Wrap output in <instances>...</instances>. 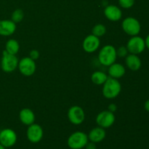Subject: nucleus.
Segmentation results:
<instances>
[{
  "mask_svg": "<svg viewBox=\"0 0 149 149\" xmlns=\"http://www.w3.org/2000/svg\"><path fill=\"white\" fill-rule=\"evenodd\" d=\"M122 91V85L119 81L116 79L109 77L106 82L103 84V96L106 99H114L116 98Z\"/></svg>",
  "mask_w": 149,
  "mask_h": 149,
  "instance_id": "obj_1",
  "label": "nucleus"
},
{
  "mask_svg": "<svg viewBox=\"0 0 149 149\" xmlns=\"http://www.w3.org/2000/svg\"><path fill=\"white\" fill-rule=\"evenodd\" d=\"M98 61L100 64L108 66L116 62L117 55L116 49L111 45H106L100 49L98 53Z\"/></svg>",
  "mask_w": 149,
  "mask_h": 149,
  "instance_id": "obj_2",
  "label": "nucleus"
},
{
  "mask_svg": "<svg viewBox=\"0 0 149 149\" xmlns=\"http://www.w3.org/2000/svg\"><path fill=\"white\" fill-rule=\"evenodd\" d=\"M88 142V136L85 132L77 131L68 137L67 145L71 149H82L84 148Z\"/></svg>",
  "mask_w": 149,
  "mask_h": 149,
  "instance_id": "obj_3",
  "label": "nucleus"
},
{
  "mask_svg": "<svg viewBox=\"0 0 149 149\" xmlns=\"http://www.w3.org/2000/svg\"><path fill=\"white\" fill-rule=\"evenodd\" d=\"M19 61L15 55L8 53L7 51L2 52L1 59V68L5 73H12L16 70L18 66Z\"/></svg>",
  "mask_w": 149,
  "mask_h": 149,
  "instance_id": "obj_4",
  "label": "nucleus"
},
{
  "mask_svg": "<svg viewBox=\"0 0 149 149\" xmlns=\"http://www.w3.org/2000/svg\"><path fill=\"white\" fill-rule=\"evenodd\" d=\"M122 30L130 36H137L141 31V23L138 19L133 17H127L122 22Z\"/></svg>",
  "mask_w": 149,
  "mask_h": 149,
  "instance_id": "obj_5",
  "label": "nucleus"
},
{
  "mask_svg": "<svg viewBox=\"0 0 149 149\" xmlns=\"http://www.w3.org/2000/svg\"><path fill=\"white\" fill-rule=\"evenodd\" d=\"M126 47L129 53L135 54V55H139L142 53L146 48L145 39L138 35L131 36L127 43Z\"/></svg>",
  "mask_w": 149,
  "mask_h": 149,
  "instance_id": "obj_6",
  "label": "nucleus"
},
{
  "mask_svg": "<svg viewBox=\"0 0 149 149\" xmlns=\"http://www.w3.org/2000/svg\"><path fill=\"white\" fill-rule=\"evenodd\" d=\"M19 71L25 77H31L34 74L36 70V65L35 61L29 57H24L18 63Z\"/></svg>",
  "mask_w": 149,
  "mask_h": 149,
  "instance_id": "obj_7",
  "label": "nucleus"
},
{
  "mask_svg": "<svg viewBox=\"0 0 149 149\" xmlns=\"http://www.w3.org/2000/svg\"><path fill=\"white\" fill-rule=\"evenodd\" d=\"M17 133L10 128H5L0 131V143L6 148L14 146L17 143Z\"/></svg>",
  "mask_w": 149,
  "mask_h": 149,
  "instance_id": "obj_8",
  "label": "nucleus"
},
{
  "mask_svg": "<svg viewBox=\"0 0 149 149\" xmlns=\"http://www.w3.org/2000/svg\"><path fill=\"white\" fill-rule=\"evenodd\" d=\"M115 120H116V117H115L114 113L113 112L109 111V110L100 112L95 118V122L97 126L103 129L111 127L114 124Z\"/></svg>",
  "mask_w": 149,
  "mask_h": 149,
  "instance_id": "obj_9",
  "label": "nucleus"
},
{
  "mask_svg": "<svg viewBox=\"0 0 149 149\" xmlns=\"http://www.w3.org/2000/svg\"><path fill=\"white\" fill-rule=\"evenodd\" d=\"M68 119L71 124L74 125H79L85 120V113L84 109L79 106H73L68 109Z\"/></svg>",
  "mask_w": 149,
  "mask_h": 149,
  "instance_id": "obj_10",
  "label": "nucleus"
},
{
  "mask_svg": "<svg viewBox=\"0 0 149 149\" xmlns=\"http://www.w3.org/2000/svg\"><path fill=\"white\" fill-rule=\"evenodd\" d=\"M44 136V130L39 125L33 123L28 126L26 130V137L31 143H38L42 140Z\"/></svg>",
  "mask_w": 149,
  "mask_h": 149,
  "instance_id": "obj_11",
  "label": "nucleus"
},
{
  "mask_svg": "<svg viewBox=\"0 0 149 149\" xmlns=\"http://www.w3.org/2000/svg\"><path fill=\"white\" fill-rule=\"evenodd\" d=\"M100 45V41L98 37L93 34L86 36L82 42V48L87 53H93L96 52Z\"/></svg>",
  "mask_w": 149,
  "mask_h": 149,
  "instance_id": "obj_12",
  "label": "nucleus"
},
{
  "mask_svg": "<svg viewBox=\"0 0 149 149\" xmlns=\"http://www.w3.org/2000/svg\"><path fill=\"white\" fill-rule=\"evenodd\" d=\"M104 15L111 21H119L122 17V12L119 7L113 4H109L103 10Z\"/></svg>",
  "mask_w": 149,
  "mask_h": 149,
  "instance_id": "obj_13",
  "label": "nucleus"
},
{
  "mask_svg": "<svg viewBox=\"0 0 149 149\" xmlns=\"http://www.w3.org/2000/svg\"><path fill=\"white\" fill-rule=\"evenodd\" d=\"M17 24L11 20H0V36H10L15 32Z\"/></svg>",
  "mask_w": 149,
  "mask_h": 149,
  "instance_id": "obj_14",
  "label": "nucleus"
},
{
  "mask_svg": "<svg viewBox=\"0 0 149 149\" xmlns=\"http://www.w3.org/2000/svg\"><path fill=\"white\" fill-rule=\"evenodd\" d=\"M87 136H88L89 141L95 143L96 144L99 143L106 138V129H103V128L97 126L92 129L87 135Z\"/></svg>",
  "mask_w": 149,
  "mask_h": 149,
  "instance_id": "obj_15",
  "label": "nucleus"
},
{
  "mask_svg": "<svg viewBox=\"0 0 149 149\" xmlns=\"http://www.w3.org/2000/svg\"><path fill=\"white\" fill-rule=\"evenodd\" d=\"M125 64L130 70L132 71H137L141 68L142 62L138 55L129 53L125 57Z\"/></svg>",
  "mask_w": 149,
  "mask_h": 149,
  "instance_id": "obj_16",
  "label": "nucleus"
},
{
  "mask_svg": "<svg viewBox=\"0 0 149 149\" xmlns=\"http://www.w3.org/2000/svg\"><path fill=\"white\" fill-rule=\"evenodd\" d=\"M19 119L20 122L26 126L32 125L35 122V114L33 111L28 108L21 109L19 113Z\"/></svg>",
  "mask_w": 149,
  "mask_h": 149,
  "instance_id": "obj_17",
  "label": "nucleus"
},
{
  "mask_svg": "<svg viewBox=\"0 0 149 149\" xmlns=\"http://www.w3.org/2000/svg\"><path fill=\"white\" fill-rule=\"evenodd\" d=\"M108 72H109L110 77L119 79L125 76V73H126V68L122 64L115 62L109 65Z\"/></svg>",
  "mask_w": 149,
  "mask_h": 149,
  "instance_id": "obj_18",
  "label": "nucleus"
},
{
  "mask_svg": "<svg viewBox=\"0 0 149 149\" xmlns=\"http://www.w3.org/2000/svg\"><path fill=\"white\" fill-rule=\"evenodd\" d=\"M109 76L106 73L101 71H96L93 73L91 76V80L93 84L96 85H103L107 80Z\"/></svg>",
  "mask_w": 149,
  "mask_h": 149,
  "instance_id": "obj_19",
  "label": "nucleus"
},
{
  "mask_svg": "<svg viewBox=\"0 0 149 149\" xmlns=\"http://www.w3.org/2000/svg\"><path fill=\"white\" fill-rule=\"evenodd\" d=\"M19 49H20V45L16 39H10L6 42L4 50L7 51L8 53L16 55L19 52Z\"/></svg>",
  "mask_w": 149,
  "mask_h": 149,
  "instance_id": "obj_20",
  "label": "nucleus"
},
{
  "mask_svg": "<svg viewBox=\"0 0 149 149\" xmlns=\"http://www.w3.org/2000/svg\"><path fill=\"white\" fill-rule=\"evenodd\" d=\"M106 33V27L103 24L97 23L92 29V34L100 38L104 36Z\"/></svg>",
  "mask_w": 149,
  "mask_h": 149,
  "instance_id": "obj_21",
  "label": "nucleus"
},
{
  "mask_svg": "<svg viewBox=\"0 0 149 149\" xmlns=\"http://www.w3.org/2000/svg\"><path fill=\"white\" fill-rule=\"evenodd\" d=\"M24 18V13L21 9H16L13 12L11 15V19L15 23H19Z\"/></svg>",
  "mask_w": 149,
  "mask_h": 149,
  "instance_id": "obj_22",
  "label": "nucleus"
},
{
  "mask_svg": "<svg viewBox=\"0 0 149 149\" xmlns=\"http://www.w3.org/2000/svg\"><path fill=\"white\" fill-rule=\"evenodd\" d=\"M135 0H118L119 6L124 9H130L133 7Z\"/></svg>",
  "mask_w": 149,
  "mask_h": 149,
  "instance_id": "obj_23",
  "label": "nucleus"
},
{
  "mask_svg": "<svg viewBox=\"0 0 149 149\" xmlns=\"http://www.w3.org/2000/svg\"><path fill=\"white\" fill-rule=\"evenodd\" d=\"M129 54V52L127 50V48L126 46H121L118 49H116V55L117 58H125Z\"/></svg>",
  "mask_w": 149,
  "mask_h": 149,
  "instance_id": "obj_24",
  "label": "nucleus"
},
{
  "mask_svg": "<svg viewBox=\"0 0 149 149\" xmlns=\"http://www.w3.org/2000/svg\"><path fill=\"white\" fill-rule=\"evenodd\" d=\"M39 56H40V53L37 49H32L29 53V58H31L33 61H36L39 59Z\"/></svg>",
  "mask_w": 149,
  "mask_h": 149,
  "instance_id": "obj_25",
  "label": "nucleus"
},
{
  "mask_svg": "<svg viewBox=\"0 0 149 149\" xmlns=\"http://www.w3.org/2000/svg\"><path fill=\"white\" fill-rule=\"evenodd\" d=\"M84 148H85V149H97V146H96V143H95L89 141Z\"/></svg>",
  "mask_w": 149,
  "mask_h": 149,
  "instance_id": "obj_26",
  "label": "nucleus"
},
{
  "mask_svg": "<svg viewBox=\"0 0 149 149\" xmlns=\"http://www.w3.org/2000/svg\"><path fill=\"white\" fill-rule=\"evenodd\" d=\"M108 110H109V111L114 113V112L117 110V106H116V104H114V103H111V104H110L108 106Z\"/></svg>",
  "mask_w": 149,
  "mask_h": 149,
  "instance_id": "obj_27",
  "label": "nucleus"
},
{
  "mask_svg": "<svg viewBox=\"0 0 149 149\" xmlns=\"http://www.w3.org/2000/svg\"><path fill=\"white\" fill-rule=\"evenodd\" d=\"M144 109H145V110L146 111L149 112V99H148V100L145 102V103H144Z\"/></svg>",
  "mask_w": 149,
  "mask_h": 149,
  "instance_id": "obj_28",
  "label": "nucleus"
},
{
  "mask_svg": "<svg viewBox=\"0 0 149 149\" xmlns=\"http://www.w3.org/2000/svg\"><path fill=\"white\" fill-rule=\"evenodd\" d=\"M145 43H146V47L148 49H149V33L148 34V36H146V38L145 39Z\"/></svg>",
  "mask_w": 149,
  "mask_h": 149,
  "instance_id": "obj_29",
  "label": "nucleus"
},
{
  "mask_svg": "<svg viewBox=\"0 0 149 149\" xmlns=\"http://www.w3.org/2000/svg\"><path fill=\"white\" fill-rule=\"evenodd\" d=\"M0 149H6V148L4 146L1 145V144L0 143Z\"/></svg>",
  "mask_w": 149,
  "mask_h": 149,
  "instance_id": "obj_30",
  "label": "nucleus"
}]
</instances>
